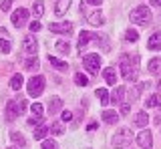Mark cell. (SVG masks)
I'll return each instance as SVG.
<instances>
[{
	"mask_svg": "<svg viewBox=\"0 0 161 149\" xmlns=\"http://www.w3.org/2000/svg\"><path fill=\"white\" fill-rule=\"evenodd\" d=\"M145 105H147V107H159V95H151Z\"/></svg>",
	"mask_w": 161,
	"mask_h": 149,
	"instance_id": "35",
	"label": "cell"
},
{
	"mask_svg": "<svg viewBox=\"0 0 161 149\" xmlns=\"http://www.w3.org/2000/svg\"><path fill=\"white\" fill-rule=\"evenodd\" d=\"M28 16H30V12L26 10V8H18V10L12 12V24L16 28H22L24 24L28 22Z\"/></svg>",
	"mask_w": 161,
	"mask_h": 149,
	"instance_id": "8",
	"label": "cell"
},
{
	"mask_svg": "<svg viewBox=\"0 0 161 149\" xmlns=\"http://www.w3.org/2000/svg\"><path fill=\"white\" fill-rule=\"evenodd\" d=\"M101 119H103L105 123H109V125H113V123H117L119 121V113L117 111H103V115H101Z\"/></svg>",
	"mask_w": 161,
	"mask_h": 149,
	"instance_id": "19",
	"label": "cell"
},
{
	"mask_svg": "<svg viewBox=\"0 0 161 149\" xmlns=\"http://www.w3.org/2000/svg\"><path fill=\"white\" fill-rule=\"evenodd\" d=\"M129 18H131V22H135V24H139V26H147V24H151V20H153V16H151V10L147 6H137V8H133L129 14Z\"/></svg>",
	"mask_w": 161,
	"mask_h": 149,
	"instance_id": "3",
	"label": "cell"
},
{
	"mask_svg": "<svg viewBox=\"0 0 161 149\" xmlns=\"http://www.w3.org/2000/svg\"><path fill=\"white\" fill-rule=\"evenodd\" d=\"M151 6H161V0H151Z\"/></svg>",
	"mask_w": 161,
	"mask_h": 149,
	"instance_id": "44",
	"label": "cell"
},
{
	"mask_svg": "<svg viewBox=\"0 0 161 149\" xmlns=\"http://www.w3.org/2000/svg\"><path fill=\"white\" fill-rule=\"evenodd\" d=\"M28 125H30V127H38V125H42V117L32 115V119H28Z\"/></svg>",
	"mask_w": 161,
	"mask_h": 149,
	"instance_id": "37",
	"label": "cell"
},
{
	"mask_svg": "<svg viewBox=\"0 0 161 149\" xmlns=\"http://www.w3.org/2000/svg\"><path fill=\"white\" fill-rule=\"evenodd\" d=\"M137 143H139L141 149H151L153 147V135H151V131L143 129V131L137 135Z\"/></svg>",
	"mask_w": 161,
	"mask_h": 149,
	"instance_id": "10",
	"label": "cell"
},
{
	"mask_svg": "<svg viewBox=\"0 0 161 149\" xmlns=\"http://www.w3.org/2000/svg\"><path fill=\"white\" fill-rule=\"evenodd\" d=\"M8 149H16V147H8Z\"/></svg>",
	"mask_w": 161,
	"mask_h": 149,
	"instance_id": "45",
	"label": "cell"
},
{
	"mask_svg": "<svg viewBox=\"0 0 161 149\" xmlns=\"http://www.w3.org/2000/svg\"><path fill=\"white\" fill-rule=\"evenodd\" d=\"M48 30L50 32H58V34H70L73 32V22H69V20L53 22V24H48Z\"/></svg>",
	"mask_w": 161,
	"mask_h": 149,
	"instance_id": "9",
	"label": "cell"
},
{
	"mask_svg": "<svg viewBox=\"0 0 161 149\" xmlns=\"http://www.w3.org/2000/svg\"><path fill=\"white\" fill-rule=\"evenodd\" d=\"M50 133H53V135H63L64 133V129H63V123L60 121H54L53 125H50V129H48Z\"/></svg>",
	"mask_w": 161,
	"mask_h": 149,
	"instance_id": "29",
	"label": "cell"
},
{
	"mask_svg": "<svg viewBox=\"0 0 161 149\" xmlns=\"http://www.w3.org/2000/svg\"><path fill=\"white\" fill-rule=\"evenodd\" d=\"M145 87H147V85H145V83H139V85H135L133 89H129V91H127V97H129V101H127V103H131V105H133V103H135V101H137V99H139L141 91H143Z\"/></svg>",
	"mask_w": 161,
	"mask_h": 149,
	"instance_id": "11",
	"label": "cell"
},
{
	"mask_svg": "<svg viewBox=\"0 0 161 149\" xmlns=\"http://www.w3.org/2000/svg\"><path fill=\"white\" fill-rule=\"evenodd\" d=\"M10 6H12V0H2V6L0 8H2V12H8Z\"/></svg>",
	"mask_w": 161,
	"mask_h": 149,
	"instance_id": "39",
	"label": "cell"
},
{
	"mask_svg": "<svg viewBox=\"0 0 161 149\" xmlns=\"http://www.w3.org/2000/svg\"><path fill=\"white\" fill-rule=\"evenodd\" d=\"M91 38H95V34H91V32H87V30H83L79 34V42H77V48H79V52H83V48L89 44V41Z\"/></svg>",
	"mask_w": 161,
	"mask_h": 149,
	"instance_id": "14",
	"label": "cell"
},
{
	"mask_svg": "<svg viewBox=\"0 0 161 149\" xmlns=\"http://www.w3.org/2000/svg\"><path fill=\"white\" fill-rule=\"evenodd\" d=\"M28 28H30V32H38V30H40V22H36V20L30 22V24H28Z\"/></svg>",
	"mask_w": 161,
	"mask_h": 149,
	"instance_id": "40",
	"label": "cell"
},
{
	"mask_svg": "<svg viewBox=\"0 0 161 149\" xmlns=\"http://www.w3.org/2000/svg\"><path fill=\"white\" fill-rule=\"evenodd\" d=\"M70 119H73V113H70V111H63V119H60V123H70Z\"/></svg>",
	"mask_w": 161,
	"mask_h": 149,
	"instance_id": "38",
	"label": "cell"
},
{
	"mask_svg": "<svg viewBox=\"0 0 161 149\" xmlns=\"http://www.w3.org/2000/svg\"><path fill=\"white\" fill-rule=\"evenodd\" d=\"M26 111V101L24 99H10L6 103V121H14Z\"/></svg>",
	"mask_w": 161,
	"mask_h": 149,
	"instance_id": "2",
	"label": "cell"
},
{
	"mask_svg": "<svg viewBox=\"0 0 161 149\" xmlns=\"http://www.w3.org/2000/svg\"><path fill=\"white\" fill-rule=\"evenodd\" d=\"M127 95V89L125 87H115L113 95H111V103L113 105H119V103H123V97Z\"/></svg>",
	"mask_w": 161,
	"mask_h": 149,
	"instance_id": "12",
	"label": "cell"
},
{
	"mask_svg": "<svg viewBox=\"0 0 161 149\" xmlns=\"http://www.w3.org/2000/svg\"><path fill=\"white\" fill-rule=\"evenodd\" d=\"M48 63L53 64L57 71H69V64L64 63V61H58L57 57H53V54H48Z\"/></svg>",
	"mask_w": 161,
	"mask_h": 149,
	"instance_id": "21",
	"label": "cell"
},
{
	"mask_svg": "<svg viewBox=\"0 0 161 149\" xmlns=\"http://www.w3.org/2000/svg\"><path fill=\"white\" fill-rule=\"evenodd\" d=\"M147 121H149V115L145 111H141V113H137V115H135V119H133V123L137 127H145L147 125Z\"/></svg>",
	"mask_w": 161,
	"mask_h": 149,
	"instance_id": "23",
	"label": "cell"
},
{
	"mask_svg": "<svg viewBox=\"0 0 161 149\" xmlns=\"http://www.w3.org/2000/svg\"><path fill=\"white\" fill-rule=\"evenodd\" d=\"M103 77H105V81H107V85L115 87V83H117V73H115L113 67H107V69H105V71H103Z\"/></svg>",
	"mask_w": 161,
	"mask_h": 149,
	"instance_id": "17",
	"label": "cell"
},
{
	"mask_svg": "<svg viewBox=\"0 0 161 149\" xmlns=\"http://www.w3.org/2000/svg\"><path fill=\"white\" fill-rule=\"evenodd\" d=\"M97 97H99L101 105H109V103H111V99H109V93H107V89H97Z\"/></svg>",
	"mask_w": 161,
	"mask_h": 149,
	"instance_id": "25",
	"label": "cell"
},
{
	"mask_svg": "<svg viewBox=\"0 0 161 149\" xmlns=\"http://www.w3.org/2000/svg\"><path fill=\"white\" fill-rule=\"evenodd\" d=\"M22 52L26 54V57H36V52H38V42H36V38L34 36H26L22 41Z\"/></svg>",
	"mask_w": 161,
	"mask_h": 149,
	"instance_id": "7",
	"label": "cell"
},
{
	"mask_svg": "<svg viewBox=\"0 0 161 149\" xmlns=\"http://www.w3.org/2000/svg\"><path fill=\"white\" fill-rule=\"evenodd\" d=\"M10 139H12L16 145H20V147L26 145V139H24V137H22V133H18V131H12V133H10Z\"/></svg>",
	"mask_w": 161,
	"mask_h": 149,
	"instance_id": "26",
	"label": "cell"
},
{
	"mask_svg": "<svg viewBox=\"0 0 161 149\" xmlns=\"http://www.w3.org/2000/svg\"><path fill=\"white\" fill-rule=\"evenodd\" d=\"M42 14H44V2H42V0H36L34 6H32V16L34 18H40Z\"/></svg>",
	"mask_w": 161,
	"mask_h": 149,
	"instance_id": "24",
	"label": "cell"
},
{
	"mask_svg": "<svg viewBox=\"0 0 161 149\" xmlns=\"http://www.w3.org/2000/svg\"><path fill=\"white\" fill-rule=\"evenodd\" d=\"M30 111H32V115H36V117H42V105H40V103H32Z\"/></svg>",
	"mask_w": 161,
	"mask_h": 149,
	"instance_id": "34",
	"label": "cell"
},
{
	"mask_svg": "<svg viewBox=\"0 0 161 149\" xmlns=\"http://www.w3.org/2000/svg\"><path fill=\"white\" fill-rule=\"evenodd\" d=\"M57 51H58V52H63V54H69V51H70V44H69V41H64V38L57 41Z\"/></svg>",
	"mask_w": 161,
	"mask_h": 149,
	"instance_id": "27",
	"label": "cell"
},
{
	"mask_svg": "<svg viewBox=\"0 0 161 149\" xmlns=\"http://www.w3.org/2000/svg\"><path fill=\"white\" fill-rule=\"evenodd\" d=\"M137 38H139V34H137V30H133V28H129V30L125 32V41H129V42H137Z\"/></svg>",
	"mask_w": 161,
	"mask_h": 149,
	"instance_id": "31",
	"label": "cell"
},
{
	"mask_svg": "<svg viewBox=\"0 0 161 149\" xmlns=\"http://www.w3.org/2000/svg\"><path fill=\"white\" fill-rule=\"evenodd\" d=\"M147 69H149L151 74H161V58H151Z\"/></svg>",
	"mask_w": 161,
	"mask_h": 149,
	"instance_id": "22",
	"label": "cell"
},
{
	"mask_svg": "<svg viewBox=\"0 0 161 149\" xmlns=\"http://www.w3.org/2000/svg\"><path fill=\"white\" fill-rule=\"evenodd\" d=\"M131 111V107H129V103H123V107H121V115H127V113Z\"/></svg>",
	"mask_w": 161,
	"mask_h": 149,
	"instance_id": "41",
	"label": "cell"
},
{
	"mask_svg": "<svg viewBox=\"0 0 161 149\" xmlns=\"http://www.w3.org/2000/svg\"><path fill=\"white\" fill-rule=\"evenodd\" d=\"M87 4H93V6H101L103 4V0H85Z\"/></svg>",
	"mask_w": 161,
	"mask_h": 149,
	"instance_id": "43",
	"label": "cell"
},
{
	"mask_svg": "<svg viewBox=\"0 0 161 149\" xmlns=\"http://www.w3.org/2000/svg\"><path fill=\"white\" fill-rule=\"evenodd\" d=\"M119 67H121V74L125 81L135 83L139 74V54H121L119 58Z\"/></svg>",
	"mask_w": 161,
	"mask_h": 149,
	"instance_id": "1",
	"label": "cell"
},
{
	"mask_svg": "<svg viewBox=\"0 0 161 149\" xmlns=\"http://www.w3.org/2000/svg\"><path fill=\"white\" fill-rule=\"evenodd\" d=\"M42 149H58V145H57V141H53V139H44Z\"/></svg>",
	"mask_w": 161,
	"mask_h": 149,
	"instance_id": "36",
	"label": "cell"
},
{
	"mask_svg": "<svg viewBox=\"0 0 161 149\" xmlns=\"http://www.w3.org/2000/svg\"><path fill=\"white\" fill-rule=\"evenodd\" d=\"M75 83H77L79 87H87L89 85V79L85 77L83 73H77V74H75Z\"/></svg>",
	"mask_w": 161,
	"mask_h": 149,
	"instance_id": "30",
	"label": "cell"
},
{
	"mask_svg": "<svg viewBox=\"0 0 161 149\" xmlns=\"http://www.w3.org/2000/svg\"><path fill=\"white\" fill-rule=\"evenodd\" d=\"M70 2H73V0H57V4H54V14H57V16H63V14H67Z\"/></svg>",
	"mask_w": 161,
	"mask_h": 149,
	"instance_id": "13",
	"label": "cell"
},
{
	"mask_svg": "<svg viewBox=\"0 0 161 149\" xmlns=\"http://www.w3.org/2000/svg\"><path fill=\"white\" fill-rule=\"evenodd\" d=\"M22 85H24V79H22V74H20V73H16V74L10 77V89H12V91L22 89Z\"/></svg>",
	"mask_w": 161,
	"mask_h": 149,
	"instance_id": "20",
	"label": "cell"
},
{
	"mask_svg": "<svg viewBox=\"0 0 161 149\" xmlns=\"http://www.w3.org/2000/svg\"><path fill=\"white\" fill-rule=\"evenodd\" d=\"M44 85H47V81H44L42 74H36V77L28 79V83H26L28 95L30 97H40V95H42V91H44Z\"/></svg>",
	"mask_w": 161,
	"mask_h": 149,
	"instance_id": "5",
	"label": "cell"
},
{
	"mask_svg": "<svg viewBox=\"0 0 161 149\" xmlns=\"http://www.w3.org/2000/svg\"><path fill=\"white\" fill-rule=\"evenodd\" d=\"M153 123H157V125H161V109L157 113H155V117H153Z\"/></svg>",
	"mask_w": 161,
	"mask_h": 149,
	"instance_id": "42",
	"label": "cell"
},
{
	"mask_svg": "<svg viewBox=\"0 0 161 149\" xmlns=\"http://www.w3.org/2000/svg\"><path fill=\"white\" fill-rule=\"evenodd\" d=\"M131 139H133L131 129L123 127V129H119V131L115 133V137H113V147H115V149H125V147L131 145Z\"/></svg>",
	"mask_w": 161,
	"mask_h": 149,
	"instance_id": "4",
	"label": "cell"
},
{
	"mask_svg": "<svg viewBox=\"0 0 161 149\" xmlns=\"http://www.w3.org/2000/svg\"><path fill=\"white\" fill-rule=\"evenodd\" d=\"M47 133H48V127H38L36 131H34V139H36V141H42Z\"/></svg>",
	"mask_w": 161,
	"mask_h": 149,
	"instance_id": "32",
	"label": "cell"
},
{
	"mask_svg": "<svg viewBox=\"0 0 161 149\" xmlns=\"http://www.w3.org/2000/svg\"><path fill=\"white\" fill-rule=\"evenodd\" d=\"M38 67H40V63H38V58H36V57L28 58V61L24 63V69H26V71H38Z\"/></svg>",
	"mask_w": 161,
	"mask_h": 149,
	"instance_id": "28",
	"label": "cell"
},
{
	"mask_svg": "<svg viewBox=\"0 0 161 149\" xmlns=\"http://www.w3.org/2000/svg\"><path fill=\"white\" fill-rule=\"evenodd\" d=\"M10 48H12V47H10V41H8V38H0V51H2L4 54H8Z\"/></svg>",
	"mask_w": 161,
	"mask_h": 149,
	"instance_id": "33",
	"label": "cell"
},
{
	"mask_svg": "<svg viewBox=\"0 0 161 149\" xmlns=\"http://www.w3.org/2000/svg\"><path fill=\"white\" fill-rule=\"evenodd\" d=\"M87 20H89V24H93V26H103V24H105V18H103V14H101L99 10L91 12L87 16Z\"/></svg>",
	"mask_w": 161,
	"mask_h": 149,
	"instance_id": "15",
	"label": "cell"
},
{
	"mask_svg": "<svg viewBox=\"0 0 161 149\" xmlns=\"http://www.w3.org/2000/svg\"><path fill=\"white\" fill-rule=\"evenodd\" d=\"M147 48L149 51H161V32H155L153 36L147 41Z\"/></svg>",
	"mask_w": 161,
	"mask_h": 149,
	"instance_id": "16",
	"label": "cell"
},
{
	"mask_svg": "<svg viewBox=\"0 0 161 149\" xmlns=\"http://www.w3.org/2000/svg\"><path fill=\"white\" fill-rule=\"evenodd\" d=\"M60 109H63V99H60V97H53L48 101V113L54 115V113H58Z\"/></svg>",
	"mask_w": 161,
	"mask_h": 149,
	"instance_id": "18",
	"label": "cell"
},
{
	"mask_svg": "<svg viewBox=\"0 0 161 149\" xmlns=\"http://www.w3.org/2000/svg\"><path fill=\"white\" fill-rule=\"evenodd\" d=\"M83 64H85V69H87L89 73L97 74L99 69H101V54H97V52L85 54V57H83Z\"/></svg>",
	"mask_w": 161,
	"mask_h": 149,
	"instance_id": "6",
	"label": "cell"
}]
</instances>
